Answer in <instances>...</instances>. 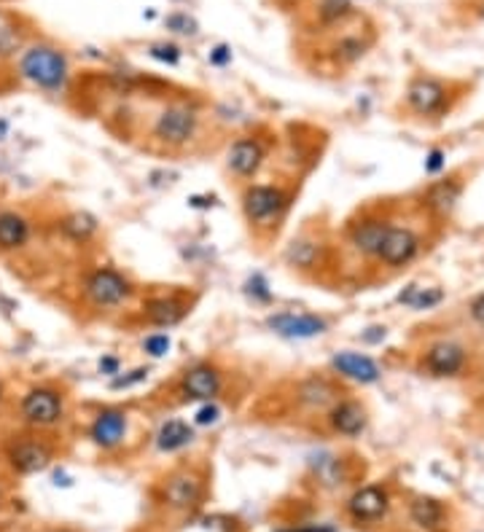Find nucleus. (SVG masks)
<instances>
[{
	"label": "nucleus",
	"mask_w": 484,
	"mask_h": 532,
	"mask_svg": "<svg viewBox=\"0 0 484 532\" xmlns=\"http://www.w3.org/2000/svg\"><path fill=\"white\" fill-rule=\"evenodd\" d=\"M19 76L30 84H35L38 89L59 92V89H65V84L70 78V65H68V57L59 49L38 43V46H30L22 54Z\"/></svg>",
	"instance_id": "1"
},
{
	"label": "nucleus",
	"mask_w": 484,
	"mask_h": 532,
	"mask_svg": "<svg viewBox=\"0 0 484 532\" xmlns=\"http://www.w3.org/2000/svg\"><path fill=\"white\" fill-rule=\"evenodd\" d=\"M452 92L444 81L431 76H417L406 89V105L423 119H442L450 111Z\"/></svg>",
	"instance_id": "2"
},
{
	"label": "nucleus",
	"mask_w": 484,
	"mask_h": 532,
	"mask_svg": "<svg viewBox=\"0 0 484 532\" xmlns=\"http://www.w3.org/2000/svg\"><path fill=\"white\" fill-rule=\"evenodd\" d=\"M286 207H288V194L280 185L253 183L242 191V212L256 226H267L278 221Z\"/></svg>",
	"instance_id": "3"
},
{
	"label": "nucleus",
	"mask_w": 484,
	"mask_h": 532,
	"mask_svg": "<svg viewBox=\"0 0 484 532\" xmlns=\"http://www.w3.org/2000/svg\"><path fill=\"white\" fill-rule=\"evenodd\" d=\"M466 368H469V350L452 339L434 342L420 357V371L434 379H458L466 374Z\"/></svg>",
	"instance_id": "4"
},
{
	"label": "nucleus",
	"mask_w": 484,
	"mask_h": 532,
	"mask_svg": "<svg viewBox=\"0 0 484 532\" xmlns=\"http://www.w3.org/2000/svg\"><path fill=\"white\" fill-rule=\"evenodd\" d=\"M420 250H423V239L412 226L390 223V229H388V234L379 245L377 261L388 269H404L420 256Z\"/></svg>",
	"instance_id": "5"
},
{
	"label": "nucleus",
	"mask_w": 484,
	"mask_h": 532,
	"mask_svg": "<svg viewBox=\"0 0 484 532\" xmlns=\"http://www.w3.org/2000/svg\"><path fill=\"white\" fill-rule=\"evenodd\" d=\"M84 293L95 307H119L132 296V283L122 272L111 266H100L87 277Z\"/></svg>",
	"instance_id": "6"
},
{
	"label": "nucleus",
	"mask_w": 484,
	"mask_h": 532,
	"mask_svg": "<svg viewBox=\"0 0 484 532\" xmlns=\"http://www.w3.org/2000/svg\"><path fill=\"white\" fill-rule=\"evenodd\" d=\"M22 417L27 425L35 428H51L65 417V401L51 387H32L22 398Z\"/></svg>",
	"instance_id": "7"
},
{
	"label": "nucleus",
	"mask_w": 484,
	"mask_h": 532,
	"mask_svg": "<svg viewBox=\"0 0 484 532\" xmlns=\"http://www.w3.org/2000/svg\"><path fill=\"white\" fill-rule=\"evenodd\" d=\"M267 329L283 339L305 342V339L323 337L328 331V323L313 312H275L267 318Z\"/></svg>",
	"instance_id": "8"
},
{
	"label": "nucleus",
	"mask_w": 484,
	"mask_h": 532,
	"mask_svg": "<svg viewBox=\"0 0 484 532\" xmlns=\"http://www.w3.org/2000/svg\"><path fill=\"white\" fill-rule=\"evenodd\" d=\"M199 127V116L188 105H169L164 108L154 124V135L167 146H183L194 138Z\"/></svg>",
	"instance_id": "9"
},
{
	"label": "nucleus",
	"mask_w": 484,
	"mask_h": 532,
	"mask_svg": "<svg viewBox=\"0 0 484 532\" xmlns=\"http://www.w3.org/2000/svg\"><path fill=\"white\" fill-rule=\"evenodd\" d=\"M388 511H390V495L379 484L361 487L347 500V514L358 525H374V522L385 519Z\"/></svg>",
	"instance_id": "10"
},
{
	"label": "nucleus",
	"mask_w": 484,
	"mask_h": 532,
	"mask_svg": "<svg viewBox=\"0 0 484 532\" xmlns=\"http://www.w3.org/2000/svg\"><path fill=\"white\" fill-rule=\"evenodd\" d=\"M328 425L344 438H358L369 428V411L355 398H339L328 406Z\"/></svg>",
	"instance_id": "11"
},
{
	"label": "nucleus",
	"mask_w": 484,
	"mask_h": 532,
	"mask_svg": "<svg viewBox=\"0 0 484 532\" xmlns=\"http://www.w3.org/2000/svg\"><path fill=\"white\" fill-rule=\"evenodd\" d=\"M461 196H463V180L458 176H447L442 177V180H434L423 191V207L434 218H450L455 212Z\"/></svg>",
	"instance_id": "12"
},
{
	"label": "nucleus",
	"mask_w": 484,
	"mask_h": 532,
	"mask_svg": "<svg viewBox=\"0 0 484 532\" xmlns=\"http://www.w3.org/2000/svg\"><path fill=\"white\" fill-rule=\"evenodd\" d=\"M218 392H221V371L215 365L196 363L180 376V395L186 401H205L207 403Z\"/></svg>",
	"instance_id": "13"
},
{
	"label": "nucleus",
	"mask_w": 484,
	"mask_h": 532,
	"mask_svg": "<svg viewBox=\"0 0 484 532\" xmlns=\"http://www.w3.org/2000/svg\"><path fill=\"white\" fill-rule=\"evenodd\" d=\"M388 229H390V221L388 218L366 215V218H361L358 223H352L347 229V239H350V245H352L355 253H361L366 258H377L379 245H382Z\"/></svg>",
	"instance_id": "14"
},
{
	"label": "nucleus",
	"mask_w": 484,
	"mask_h": 532,
	"mask_svg": "<svg viewBox=\"0 0 484 532\" xmlns=\"http://www.w3.org/2000/svg\"><path fill=\"white\" fill-rule=\"evenodd\" d=\"M267 159V149L259 138H240L226 154V167L237 177H253Z\"/></svg>",
	"instance_id": "15"
},
{
	"label": "nucleus",
	"mask_w": 484,
	"mask_h": 532,
	"mask_svg": "<svg viewBox=\"0 0 484 532\" xmlns=\"http://www.w3.org/2000/svg\"><path fill=\"white\" fill-rule=\"evenodd\" d=\"M331 368H333L339 376H344V379H350V382H358V384H374V382L382 379L379 363L363 353H350V350L336 353L331 357Z\"/></svg>",
	"instance_id": "16"
},
{
	"label": "nucleus",
	"mask_w": 484,
	"mask_h": 532,
	"mask_svg": "<svg viewBox=\"0 0 484 532\" xmlns=\"http://www.w3.org/2000/svg\"><path fill=\"white\" fill-rule=\"evenodd\" d=\"M127 436V414L122 409H103L92 428H89V438L100 446V449H114L124 441Z\"/></svg>",
	"instance_id": "17"
},
{
	"label": "nucleus",
	"mask_w": 484,
	"mask_h": 532,
	"mask_svg": "<svg viewBox=\"0 0 484 532\" xmlns=\"http://www.w3.org/2000/svg\"><path fill=\"white\" fill-rule=\"evenodd\" d=\"M8 460L19 473H38L51 463V449L41 441L32 438H22L16 444H11L8 449Z\"/></svg>",
	"instance_id": "18"
},
{
	"label": "nucleus",
	"mask_w": 484,
	"mask_h": 532,
	"mask_svg": "<svg viewBox=\"0 0 484 532\" xmlns=\"http://www.w3.org/2000/svg\"><path fill=\"white\" fill-rule=\"evenodd\" d=\"M199 498H202V484L191 473H175L164 484V500L172 509H191V506L199 503Z\"/></svg>",
	"instance_id": "19"
},
{
	"label": "nucleus",
	"mask_w": 484,
	"mask_h": 532,
	"mask_svg": "<svg viewBox=\"0 0 484 532\" xmlns=\"http://www.w3.org/2000/svg\"><path fill=\"white\" fill-rule=\"evenodd\" d=\"M188 307L178 299H149L143 304V318L151 323V326H160V329H169V326H178L183 318H186Z\"/></svg>",
	"instance_id": "20"
},
{
	"label": "nucleus",
	"mask_w": 484,
	"mask_h": 532,
	"mask_svg": "<svg viewBox=\"0 0 484 532\" xmlns=\"http://www.w3.org/2000/svg\"><path fill=\"white\" fill-rule=\"evenodd\" d=\"M297 398H299V403H305L310 409H325L339 401V390L333 387V382H328L323 376H310L299 384Z\"/></svg>",
	"instance_id": "21"
},
{
	"label": "nucleus",
	"mask_w": 484,
	"mask_h": 532,
	"mask_svg": "<svg viewBox=\"0 0 484 532\" xmlns=\"http://www.w3.org/2000/svg\"><path fill=\"white\" fill-rule=\"evenodd\" d=\"M409 517L412 522L425 532H442L444 530V506L434 498H415L409 506Z\"/></svg>",
	"instance_id": "22"
},
{
	"label": "nucleus",
	"mask_w": 484,
	"mask_h": 532,
	"mask_svg": "<svg viewBox=\"0 0 484 532\" xmlns=\"http://www.w3.org/2000/svg\"><path fill=\"white\" fill-rule=\"evenodd\" d=\"M30 239V223L19 212H0V248L16 250L24 248Z\"/></svg>",
	"instance_id": "23"
},
{
	"label": "nucleus",
	"mask_w": 484,
	"mask_h": 532,
	"mask_svg": "<svg viewBox=\"0 0 484 532\" xmlns=\"http://www.w3.org/2000/svg\"><path fill=\"white\" fill-rule=\"evenodd\" d=\"M194 441V428L183 419H167L161 422L160 433H157V446L160 452H178L186 449Z\"/></svg>",
	"instance_id": "24"
},
{
	"label": "nucleus",
	"mask_w": 484,
	"mask_h": 532,
	"mask_svg": "<svg viewBox=\"0 0 484 532\" xmlns=\"http://www.w3.org/2000/svg\"><path fill=\"white\" fill-rule=\"evenodd\" d=\"M97 229H100L97 218H95L92 212H87V210H76V212L65 215L62 223H59V231H62L68 239H73V242H87V239H92V237L97 234Z\"/></svg>",
	"instance_id": "25"
},
{
	"label": "nucleus",
	"mask_w": 484,
	"mask_h": 532,
	"mask_svg": "<svg viewBox=\"0 0 484 532\" xmlns=\"http://www.w3.org/2000/svg\"><path fill=\"white\" fill-rule=\"evenodd\" d=\"M444 302V291L442 288H423V285H406L398 293V304L412 307V310H434Z\"/></svg>",
	"instance_id": "26"
},
{
	"label": "nucleus",
	"mask_w": 484,
	"mask_h": 532,
	"mask_svg": "<svg viewBox=\"0 0 484 532\" xmlns=\"http://www.w3.org/2000/svg\"><path fill=\"white\" fill-rule=\"evenodd\" d=\"M318 256H321V248L315 242H307V239H299V242H291L288 253H286V261L291 266H299V269H310L318 264Z\"/></svg>",
	"instance_id": "27"
},
{
	"label": "nucleus",
	"mask_w": 484,
	"mask_h": 532,
	"mask_svg": "<svg viewBox=\"0 0 484 532\" xmlns=\"http://www.w3.org/2000/svg\"><path fill=\"white\" fill-rule=\"evenodd\" d=\"M366 41H361L358 35H344L336 46H333V57L339 62H355L366 54Z\"/></svg>",
	"instance_id": "28"
},
{
	"label": "nucleus",
	"mask_w": 484,
	"mask_h": 532,
	"mask_svg": "<svg viewBox=\"0 0 484 532\" xmlns=\"http://www.w3.org/2000/svg\"><path fill=\"white\" fill-rule=\"evenodd\" d=\"M350 14H352L350 0H323L321 3V19L325 24H336V22L347 19Z\"/></svg>",
	"instance_id": "29"
},
{
	"label": "nucleus",
	"mask_w": 484,
	"mask_h": 532,
	"mask_svg": "<svg viewBox=\"0 0 484 532\" xmlns=\"http://www.w3.org/2000/svg\"><path fill=\"white\" fill-rule=\"evenodd\" d=\"M315 471H318V476H321L325 484H339V482L344 479V473H342V460H336V457H331V455H321V460L315 463Z\"/></svg>",
	"instance_id": "30"
},
{
	"label": "nucleus",
	"mask_w": 484,
	"mask_h": 532,
	"mask_svg": "<svg viewBox=\"0 0 484 532\" xmlns=\"http://www.w3.org/2000/svg\"><path fill=\"white\" fill-rule=\"evenodd\" d=\"M245 293L253 299V302H259V304H269L272 302V291H269V283H267V277L264 275H253V277H248V283H245Z\"/></svg>",
	"instance_id": "31"
},
{
	"label": "nucleus",
	"mask_w": 484,
	"mask_h": 532,
	"mask_svg": "<svg viewBox=\"0 0 484 532\" xmlns=\"http://www.w3.org/2000/svg\"><path fill=\"white\" fill-rule=\"evenodd\" d=\"M164 24H167V30H172V32H178V35H196V22H194L188 14H183V11L169 14V16L164 19Z\"/></svg>",
	"instance_id": "32"
},
{
	"label": "nucleus",
	"mask_w": 484,
	"mask_h": 532,
	"mask_svg": "<svg viewBox=\"0 0 484 532\" xmlns=\"http://www.w3.org/2000/svg\"><path fill=\"white\" fill-rule=\"evenodd\" d=\"M149 54L157 59V62H164V65H178L180 62V49L175 43H154L149 49Z\"/></svg>",
	"instance_id": "33"
},
{
	"label": "nucleus",
	"mask_w": 484,
	"mask_h": 532,
	"mask_svg": "<svg viewBox=\"0 0 484 532\" xmlns=\"http://www.w3.org/2000/svg\"><path fill=\"white\" fill-rule=\"evenodd\" d=\"M149 376V368H135V371H130V374H116L114 379H111V390H127V387H135V384H141L143 379Z\"/></svg>",
	"instance_id": "34"
},
{
	"label": "nucleus",
	"mask_w": 484,
	"mask_h": 532,
	"mask_svg": "<svg viewBox=\"0 0 484 532\" xmlns=\"http://www.w3.org/2000/svg\"><path fill=\"white\" fill-rule=\"evenodd\" d=\"M169 347H172V342H169L167 334H154V337H149L143 342V350L151 355V357H164V355L169 353Z\"/></svg>",
	"instance_id": "35"
},
{
	"label": "nucleus",
	"mask_w": 484,
	"mask_h": 532,
	"mask_svg": "<svg viewBox=\"0 0 484 532\" xmlns=\"http://www.w3.org/2000/svg\"><path fill=\"white\" fill-rule=\"evenodd\" d=\"M444 167H447V154L442 149H431L428 157H425V173L428 176H439Z\"/></svg>",
	"instance_id": "36"
},
{
	"label": "nucleus",
	"mask_w": 484,
	"mask_h": 532,
	"mask_svg": "<svg viewBox=\"0 0 484 532\" xmlns=\"http://www.w3.org/2000/svg\"><path fill=\"white\" fill-rule=\"evenodd\" d=\"M218 419H221V409H218L215 403H210V401H207V403L196 411V417H194L196 425H215Z\"/></svg>",
	"instance_id": "37"
},
{
	"label": "nucleus",
	"mask_w": 484,
	"mask_h": 532,
	"mask_svg": "<svg viewBox=\"0 0 484 532\" xmlns=\"http://www.w3.org/2000/svg\"><path fill=\"white\" fill-rule=\"evenodd\" d=\"M16 46H19V35H16L14 30L0 27V54H3V57H8V54H14V51H16Z\"/></svg>",
	"instance_id": "38"
},
{
	"label": "nucleus",
	"mask_w": 484,
	"mask_h": 532,
	"mask_svg": "<svg viewBox=\"0 0 484 532\" xmlns=\"http://www.w3.org/2000/svg\"><path fill=\"white\" fill-rule=\"evenodd\" d=\"M232 62V49L226 46V43H218L213 51H210V65H215V68H226Z\"/></svg>",
	"instance_id": "39"
},
{
	"label": "nucleus",
	"mask_w": 484,
	"mask_h": 532,
	"mask_svg": "<svg viewBox=\"0 0 484 532\" xmlns=\"http://www.w3.org/2000/svg\"><path fill=\"white\" fill-rule=\"evenodd\" d=\"M469 318H471L477 326H482L484 329V291L482 293H477V296L469 302Z\"/></svg>",
	"instance_id": "40"
},
{
	"label": "nucleus",
	"mask_w": 484,
	"mask_h": 532,
	"mask_svg": "<svg viewBox=\"0 0 484 532\" xmlns=\"http://www.w3.org/2000/svg\"><path fill=\"white\" fill-rule=\"evenodd\" d=\"M100 374H105V376L122 374V360H119L116 355H105V357L100 360Z\"/></svg>",
	"instance_id": "41"
},
{
	"label": "nucleus",
	"mask_w": 484,
	"mask_h": 532,
	"mask_svg": "<svg viewBox=\"0 0 484 532\" xmlns=\"http://www.w3.org/2000/svg\"><path fill=\"white\" fill-rule=\"evenodd\" d=\"M361 339H363V342H369V345H377V342H382V339H385V329L374 326V329H369L366 334H361Z\"/></svg>",
	"instance_id": "42"
},
{
	"label": "nucleus",
	"mask_w": 484,
	"mask_h": 532,
	"mask_svg": "<svg viewBox=\"0 0 484 532\" xmlns=\"http://www.w3.org/2000/svg\"><path fill=\"white\" fill-rule=\"evenodd\" d=\"M54 484H57V487H59V484H62V487H70L68 473H59V471H57V473H54Z\"/></svg>",
	"instance_id": "43"
},
{
	"label": "nucleus",
	"mask_w": 484,
	"mask_h": 532,
	"mask_svg": "<svg viewBox=\"0 0 484 532\" xmlns=\"http://www.w3.org/2000/svg\"><path fill=\"white\" fill-rule=\"evenodd\" d=\"M291 532H333V527H305V530H291Z\"/></svg>",
	"instance_id": "44"
},
{
	"label": "nucleus",
	"mask_w": 484,
	"mask_h": 532,
	"mask_svg": "<svg viewBox=\"0 0 484 532\" xmlns=\"http://www.w3.org/2000/svg\"><path fill=\"white\" fill-rule=\"evenodd\" d=\"M5 135H8V122L0 119V140H5Z\"/></svg>",
	"instance_id": "45"
},
{
	"label": "nucleus",
	"mask_w": 484,
	"mask_h": 532,
	"mask_svg": "<svg viewBox=\"0 0 484 532\" xmlns=\"http://www.w3.org/2000/svg\"><path fill=\"white\" fill-rule=\"evenodd\" d=\"M0 398H3V387H0Z\"/></svg>",
	"instance_id": "46"
}]
</instances>
